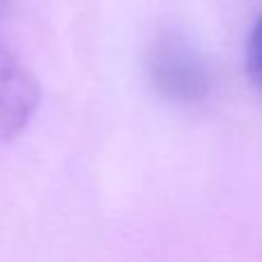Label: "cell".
Masks as SVG:
<instances>
[{
	"instance_id": "7a4b0ae2",
	"label": "cell",
	"mask_w": 262,
	"mask_h": 262,
	"mask_svg": "<svg viewBox=\"0 0 262 262\" xmlns=\"http://www.w3.org/2000/svg\"><path fill=\"white\" fill-rule=\"evenodd\" d=\"M39 83L28 64L0 41V143L16 138L39 106Z\"/></svg>"
},
{
	"instance_id": "277c9868",
	"label": "cell",
	"mask_w": 262,
	"mask_h": 262,
	"mask_svg": "<svg viewBox=\"0 0 262 262\" xmlns=\"http://www.w3.org/2000/svg\"><path fill=\"white\" fill-rule=\"evenodd\" d=\"M5 5H7V0H0V12L5 9Z\"/></svg>"
},
{
	"instance_id": "6da1fadb",
	"label": "cell",
	"mask_w": 262,
	"mask_h": 262,
	"mask_svg": "<svg viewBox=\"0 0 262 262\" xmlns=\"http://www.w3.org/2000/svg\"><path fill=\"white\" fill-rule=\"evenodd\" d=\"M154 90L175 104H200L212 90V76L203 55L180 32H161L147 51Z\"/></svg>"
},
{
	"instance_id": "3957f363",
	"label": "cell",
	"mask_w": 262,
	"mask_h": 262,
	"mask_svg": "<svg viewBox=\"0 0 262 262\" xmlns=\"http://www.w3.org/2000/svg\"><path fill=\"white\" fill-rule=\"evenodd\" d=\"M246 72L251 83L262 92V14L253 23L246 39Z\"/></svg>"
}]
</instances>
